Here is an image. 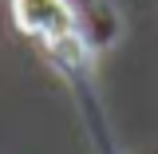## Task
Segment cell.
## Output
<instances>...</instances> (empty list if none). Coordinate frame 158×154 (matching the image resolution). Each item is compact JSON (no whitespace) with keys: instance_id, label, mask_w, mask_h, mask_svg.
Returning <instances> with one entry per match:
<instances>
[{"instance_id":"6da1fadb","label":"cell","mask_w":158,"mask_h":154,"mask_svg":"<svg viewBox=\"0 0 158 154\" xmlns=\"http://www.w3.org/2000/svg\"><path fill=\"white\" fill-rule=\"evenodd\" d=\"M12 16L20 32L40 36L48 48L79 32V16L71 0H12Z\"/></svg>"}]
</instances>
